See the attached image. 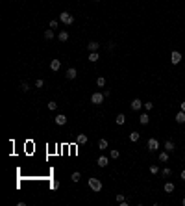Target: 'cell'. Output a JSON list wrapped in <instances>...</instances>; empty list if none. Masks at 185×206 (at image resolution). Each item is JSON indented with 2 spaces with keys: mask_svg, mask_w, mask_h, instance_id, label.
<instances>
[{
  "mask_svg": "<svg viewBox=\"0 0 185 206\" xmlns=\"http://www.w3.org/2000/svg\"><path fill=\"white\" fill-rule=\"evenodd\" d=\"M148 123H150V115H148L146 112H145V113H141V115H139V125H143V126H146Z\"/></svg>",
  "mask_w": 185,
  "mask_h": 206,
  "instance_id": "30bf717a",
  "label": "cell"
},
{
  "mask_svg": "<svg viewBox=\"0 0 185 206\" xmlns=\"http://www.w3.org/2000/svg\"><path fill=\"white\" fill-rule=\"evenodd\" d=\"M56 108H58L56 100H50V102H48V110H50V112H54V110H56Z\"/></svg>",
  "mask_w": 185,
  "mask_h": 206,
  "instance_id": "f1b7e54d",
  "label": "cell"
},
{
  "mask_svg": "<svg viewBox=\"0 0 185 206\" xmlns=\"http://www.w3.org/2000/svg\"><path fill=\"white\" fill-rule=\"evenodd\" d=\"M20 89H22V91H30V85H28V82H22V84H20Z\"/></svg>",
  "mask_w": 185,
  "mask_h": 206,
  "instance_id": "d6a6232c",
  "label": "cell"
},
{
  "mask_svg": "<svg viewBox=\"0 0 185 206\" xmlns=\"http://www.w3.org/2000/svg\"><path fill=\"white\" fill-rule=\"evenodd\" d=\"M58 24H59V20H56V19H52L50 20V28L54 30V28H58Z\"/></svg>",
  "mask_w": 185,
  "mask_h": 206,
  "instance_id": "1f68e13d",
  "label": "cell"
},
{
  "mask_svg": "<svg viewBox=\"0 0 185 206\" xmlns=\"http://www.w3.org/2000/svg\"><path fill=\"white\" fill-rule=\"evenodd\" d=\"M87 141H89V137H87L85 134H78V136H76V143H78V145H85Z\"/></svg>",
  "mask_w": 185,
  "mask_h": 206,
  "instance_id": "4fadbf2b",
  "label": "cell"
},
{
  "mask_svg": "<svg viewBox=\"0 0 185 206\" xmlns=\"http://www.w3.org/2000/svg\"><path fill=\"white\" fill-rule=\"evenodd\" d=\"M98 58H100V54H98V52H89V61H91V63L98 61Z\"/></svg>",
  "mask_w": 185,
  "mask_h": 206,
  "instance_id": "7402d4cb",
  "label": "cell"
},
{
  "mask_svg": "<svg viewBox=\"0 0 185 206\" xmlns=\"http://www.w3.org/2000/svg\"><path fill=\"white\" fill-rule=\"evenodd\" d=\"M107 50H109V52H113V50H115V43H113V41L107 43Z\"/></svg>",
  "mask_w": 185,
  "mask_h": 206,
  "instance_id": "836d02e7",
  "label": "cell"
},
{
  "mask_svg": "<svg viewBox=\"0 0 185 206\" xmlns=\"http://www.w3.org/2000/svg\"><path fill=\"white\" fill-rule=\"evenodd\" d=\"M59 20H61V23L63 24H67V26H70L72 23H74V17L69 13V11H61L59 13Z\"/></svg>",
  "mask_w": 185,
  "mask_h": 206,
  "instance_id": "6da1fadb",
  "label": "cell"
},
{
  "mask_svg": "<svg viewBox=\"0 0 185 206\" xmlns=\"http://www.w3.org/2000/svg\"><path fill=\"white\" fill-rule=\"evenodd\" d=\"M139 139H141V134L139 132H130V141H132V143H137Z\"/></svg>",
  "mask_w": 185,
  "mask_h": 206,
  "instance_id": "d6986e66",
  "label": "cell"
},
{
  "mask_svg": "<svg viewBox=\"0 0 185 206\" xmlns=\"http://www.w3.org/2000/svg\"><path fill=\"white\" fill-rule=\"evenodd\" d=\"M130 106H132V110L139 112V110H141V108H143L145 104H143V100H141V99H133V100H132V104H130Z\"/></svg>",
  "mask_w": 185,
  "mask_h": 206,
  "instance_id": "9c48e42d",
  "label": "cell"
},
{
  "mask_svg": "<svg viewBox=\"0 0 185 206\" xmlns=\"http://www.w3.org/2000/svg\"><path fill=\"white\" fill-rule=\"evenodd\" d=\"M174 121H176L178 125H183V123H185V112L180 110V112L176 113V117H174Z\"/></svg>",
  "mask_w": 185,
  "mask_h": 206,
  "instance_id": "7c38bea8",
  "label": "cell"
},
{
  "mask_svg": "<svg viewBox=\"0 0 185 206\" xmlns=\"http://www.w3.org/2000/svg\"><path fill=\"white\" fill-rule=\"evenodd\" d=\"M115 123H117L118 126H122V125L126 123V115H124V113H118V115L115 117Z\"/></svg>",
  "mask_w": 185,
  "mask_h": 206,
  "instance_id": "e0dca14e",
  "label": "cell"
},
{
  "mask_svg": "<svg viewBox=\"0 0 185 206\" xmlns=\"http://www.w3.org/2000/svg\"><path fill=\"white\" fill-rule=\"evenodd\" d=\"M76 76H78V71H76L74 67L67 69V72H65V78H67V80H74Z\"/></svg>",
  "mask_w": 185,
  "mask_h": 206,
  "instance_id": "52a82bcc",
  "label": "cell"
},
{
  "mask_svg": "<svg viewBox=\"0 0 185 206\" xmlns=\"http://www.w3.org/2000/svg\"><path fill=\"white\" fill-rule=\"evenodd\" d=\"M58 39L61 41V43H65V41H69V32H59V35H58Z\"/></svg>",
  "mask_w": 185,
  "mask_h": 206,
  "instance_id": "ffe728a7",
  "label": "cell"
},
{
  "mask_svg": "<svg viewBox=\"0 0 185 206\" xmlns=\"http://www.w3.org/2000/svg\"><path fill=\"white\" fill-rule=\"evenodd\" d=\"M169 154H170V152H167V150H161V152H159V161L167 164V161H169Z\"/></svg>",
  "mask_w": 185,
  "mask_h": 206,
  "instance_id": "ac0fdd59",
  "label": "cell"
},
{
  "mask_svg": "<svg viewBox=\"0 0 185 206\" xmlns=\"http://www.w3.org/2000/svg\"><path fill=\"white\" fill-rule=\"evenodd\" d=\"M56 125H59V126L67 125V115H63V113H58V115H56Z\"/></svg>",
  "mask_w": 185,
  "mask_h": 206,
  "instance_id": "8fae6325",
  "label": "cell"
},
{
  "mask_svg": "<svg viewBox=\"0 0 185 206\" xmlns=\"http://www.w3.org/2000/svg\"><path fill=\"white\" fill-rule=\"evenodd\" d=\"M181 61V52L180 50H172V54H170V63L172 65H178Z\"/></svg>",
  "mask_w": 185,
  "mask_h": 206,
  "instance_id": "5b68a950",
  "label": "cell"
},
{
  "mask_svg": "<svg viewBox=\"0 0 185 206\" xmlns=\"http://www.w3.org/2000/svg\"><path fill=\"white\" fill-rule=\"evenodd\" d=\"M163 149L167 150V152H174V149H176V145H174L172 139H167L165 143H163Z\"/></svg>",
  "mask_w": 185,
  "mask_h": 206,
  "instance_id": "ba28073f",
  "label": "cell"
},
{
  "mask_svg": "<svg viewBox=\"0 0 185 206\" xmlns=\"http://www.w3.org/2000/svg\"><path fill=\"white\" fill-rule=\"evenodd\" d=\"M94 2H100V0H94Z\"/></svg>",
  "mask_w": 185,
  "mask_h": 206,
  "instance_id": "f35d334b",
  "label": "cell"
},
{
  "mask_svg": "<svg viewBox=\"0 0 185 206\" xmlns=\"http://www.w3.org/2000/svg\"><path fill=\"white\" fill-rule=\"evenodd\" d=\"M107 145H109V143H107V139H104V137H102V139H98V149H100V150H106V149H107Z\"/></svg>",
  "mask_w": 185,
  "mask_h": 206,
  "instance_id": "44dd1931",
  "label": "cell"
},
{
  "mask_svg": "<svg viewBox=\"0 0 185 206\" xmlns=\"http://www.w3.org/2000/svg\"><path fill=\"white\" fill-rule=\"evenodd\" d=\"M35 88H45V80H43V78H39V80H35Z\"/></svg>",
  "mask_w": 185,
  "mask_h": 206,
  "instance_id": "83f0119b",
  "label": "cell"
},
{
  "mask_svg": "<svg viewBox=\"0 0 185 206\" xmlns=\"http://www.w3.org/2000/svg\"><path fill=\"white\" fill-rule=\"evenodd\" d=\"M180 177H181V180H183V182H185V169H183V171H181V175H180Z\"/></svg>",
  "mask_w": 185,
  "mask_h": 206,
  "instance_id": "8d00e7d4",
  "label": "cell"
},
{
  "mask_svg": "<svg viewBox=\"0 0 185 206\" xmlns=\"http://www.w3.org/2000/svg\"><path fill=\"white\" fill-rule=\"evenodd\" d=\"M150 173H152V175H157V173H159V167L154 164V165H150Z\"/></svg>",
  "mask_w": 185,
  "mask_h": 206,
  "instance_id": "f546056e",
  "label": "cell"
},
{
  "mask_svg": "<svg viewBox=\"0 0 185 206\" xmlns=\"http://www.w3.org/2000/svg\"><path fill=\"white\" fill-rule=\"evenodd\" d=\"M180 110H181V112H185V100H183V102L180 104Z\"/></svg>",
  "mask_w": 185,
  "mask_h": 206,
  "instance_id": "d590c367",
  "label": "cell"
},
{
  "mask_svg": "<svg viewBox=\"0 0 185 206\" xmlns=\"http://www.w3.org/2000/svg\"><path fill=\"white\" fill-rule=\"evenodd\" d=\"M96 164H98L100 167H107L109 165V158L107 156H98V161H96Z\"/></svg>",
  "mask_w": 185,
  "mask_h": 206,
  "instance_id": "5bb4252c",
  "label": "cell"
},
{
  "mask_svg": "<svg viewBox=\"0 0 185 206\" xmlns=\"http://www.w3.org/2000/svg\"><path fill=\"white\" fill-rule=\"evenodd\" d=\"M170 175H172V169H170V167H165V169L161 171V177H163V178H169Z\"/></svg>",
  "mask_w": 185,
  "mask_h": 206,
  "instance_id": "603a6c76",
  "label": "cell"
},
{
  "mask_svg": "<svg viewBox=\"0 0 185 206\" xmlns=\"http://www.w3.org/2000/svg\"><path fill=\"white\" fill-rule=\"evenodd\" d=\"M146 149L150 150V152H156V150L159 149V141H157L156 137H150V139H148V143H146Z\"/></svg>",
  "mask_w": 185,
  "mask_h": 206,
  "instance_id": "277c9868",
  "label": "cell"
},
{
  "mask_svg": "<svg viewBox=\"0 0 185 206\" xmlns=\"http://www.w3.org/2000/svg\"><path fill=\"white\" fill-rule=\"evenodd\" d=\"M52 188H54V189H58V188H59V182H58V180H56V182H52Z\"/></svg>",
  "mask_w": 185,
  "mask_h": 206,
  "instance_id": "e575fe53",
  "label": "cell"
},
{
  "mask_svg": "<svg viewBox=\"0 0 185 206\" xmlns=\"http://www.w3.org/2000/svg\"><path fill=\"white\" fill-rule=\"evenodd\" d=\"M181 204H183V206H185V197H183V201H181Z\"/></svg>",
  "mask_w": 185,
  "mask_h": 206,
  "instance_id": "74e56055",
  "label": "cell"
},
{
  "mask_svg": "<svg viewBox=\"0 0 185 206\" xmlns=\"http://www.w3.org/2000/svg\"><path fill=\"white\" fill-rule=\"evenodd\" d=\"M109 158H111V160H118V158H121V152H118V150H115V149H111Z\"/></svg>",
  "mask_w": 185,
  "mask_h": 206,
  "instance_id": "d4e9b609",
  "label": "cell"
},
{
  "mask_svg": "<svg viewBox=\"0 0 185 206\" xmlns=\"http://www.w3.org/2000/svg\"><path fill=\"white\" fill-rule=\"evenodd\" d=\"M183 164H185V158H183Z\"/></svg>",
  "mask_w": 185,
  "mask_h": 206,
  "instance_id": "ab89813d",
  "label": "cell"
},
{
  "mask_svg": "<svg viewBox=\"0 0 185 206\" xmlns=\"http://www.w3.org/2000/svg\"><path fill=\"white\" fill-rule=\"evenodd\" d=\"M145 110H146V112L154 110V102H145Z\"/></svg>",
  "mask_w": 185,
  "mask_h": 206,
  "instance_id": "4dcf8cb0",
  "label": "cell"
},
{
  "mask_svg": "<svg viewBox=\"0 0 185 206\" xmlns=\"http://www.w3.org/2000/svg\"><path fill=\"white\" fill-rule=\"evenodd\" d=\"M96 85H98V88H104V85H106V78L98 76V78H96Z\"/></svg>",
  "mask_w": 185,
  "mask_h": 206,
  "instance_id": "4316f807",
  "label": "cell"
},
{
  "mask_svg": "<svg viewBox=\"0 0 185 206\" xmlns=\"http://www.w3.org/2000/svg\"><path fill=\"white\" fill-rule=\"evenodd\" d=\"M50 69L58 72V71L61 69V61H59V60H52V61H50Z\"/></svg>",
  "mask_w": 185,
  "mask_h": 206,
  "instance_id": "2e32d148",
  "label": "cell"
},
{
  "mask_svg": "<svg viewBox=\"0 0 185 206\" xmlns=\"http://www.w3.org/2000/svg\"><path fill=\"white\" fill-rule=\"evenodd\" d=\"M45 39H46V41L54 39V30H45Z\"/></svg>",
  "mask_w": 185,
  "mask_h": 206,
  "instance_id": "484cf974",
  "label": "cell"
},
{
  "mask_svg": "<svg viewBox=\"0 0 185 206\" xmlns=\"http://www.w3.org/2000/svg\"><path fill=\"white\" fill-rule=\"evenodd\" d=\"M163 189H165V193H174V189H176V186H174V182H165V186H163Z\"/></svg>",
  "mask_w": 185,
  "mask_h": 206,
  "instance_id": "9a60e30c",
  "label": "cell"
},
{
  "mask_svg": "<svg viewBox=\"0 0 185 206\" xmlns=\"http://www.w3.org/2000/svg\"><path fill=\"white\" fill-rule=\"evenodd\" d=\"M104 99H106V95H104V93H100V91H96V93H93V95H91V102H93V104H96V106L102 104V102H104Z\"/></svg>",
  "mask_w": 185,
  "mask_h": 206,
  "instance_id": "3957f363",
  "label": "cell"
},
{
  "mask_svg": "<svg viewBox=\"0 0 185 206\" xmlns=\"http://www.w3.org/2000/svg\"><path fill=\"white\" fill-rule=\"evenodd\" d=\"M87 50L89 52H98L100 50V43L98 41H89L87 43Z\"/></svg>",
  "mask_w": 185,
  "mask_h": 206,
  "instance_id": "8992f818",
  "label": "cell"
},
{
  "mask_svg": "<svg viewBox=\"0 0 185 206\" xmlns=\"http://www.w3.org/2000/svg\"><path fill=\"white\" fill-rule=\"evenodd\" d=\"M70 180H72V182H80V180H82L80 171H74V173H72V177H70Z\"/></svg>",
  "mask_w": 185,
  "mask_h": 206,
  "instance_id": "cb8c5ba5",
  "label": "cell"
},
{
  "mask_svg": "<svg viewBox=\"0 0 185 206\" xmlns=\"http://www.w3.org/2000/svg\"><path fill=\"white\" fill-rule=\"evenodd\" d=\"M89 188L93 189V191H102V180H98V178H89Z\"/></svg>",
  "mask_w": 185,
  "mask_h": 206,
  "instance_id": "7a4b0ae2",
  "label": "cell"
}]
</instances>
